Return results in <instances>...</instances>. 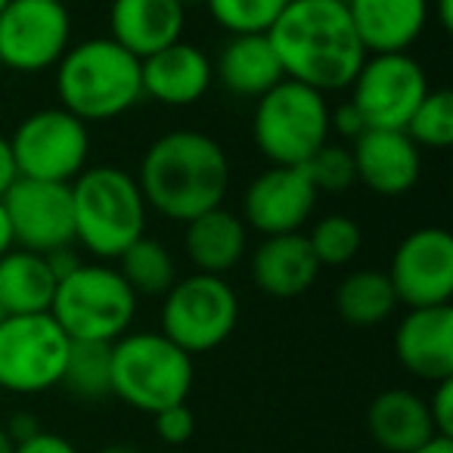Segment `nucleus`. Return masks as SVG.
<instances>
[{"label": "nucleus", "instance_id": "obj_18", "mask_svg": "<svg viewBox=\"0 0 453 453\" xmlns=\"http://www.w3.org/2000/svg\"><path fill=\"white\" fill-rule=\"evenodd\" d=\"M140 81H143V96L162 103V106L183 109L199 103L211 90L214 65L202 47L177 41V44L140 59Z\"/></svg>", "mask_w": 453, "mask_h": 453}, {"label": "nucleus", "instance_id": "obj_29", "mask_svg": "<svg viewBox=\"0 0 453 453\" xmlns=\"http://www.w3.org/2000/svg\"><path fill=\"white\" fill-rule=\"evenodd\" d=\"M311 242V252H314L317 265L320 267H345L351 265L360 255L364 246V234H360V224L348 214H323L311 234H304Z\"/></svg>", "mask_w": 453, "mask_h": 453}, {"label": "nucleus", "instance_id": "obj_43", "mask_svg": "<svg viewBox=\"0 0 453 453\" xmlns=\"http://www.w3.org/2000/svg\"><path fill=\"white\" fill-rule=\"evenodd\" d=\"M96 453H143V450H137V447H131V444H109Z\"/></svg>", "mask_w": 453, "mask_h": 453}, {"label": "nucleus", "instance_id": "obj_9", "mask_svg": "<svg viewBox=\"0 0 453 453\" xmlns=\"http://www.w3.org/2000/svg\"><path fill=\"white\" fill-rule=\"evenodd\" d=\"M72 339L53 314H16L0 320V391L44 395L57 388Z\"/></svg>", "mask_w": 453, "mask_h": 453}, {"label": "nucleus", "instance_id": "obj_39", "mask_svg": "<svg viewBox=\"0 0 453 453\" xmlns=\"http://www.w3.org/2000/svg\"><path fill=\"white\" fill-rule=\"evenodd\" d=\"M4 428H7V434L13 438V444H19V441H26V438H32V434L41 432L38 416H32V413H16V416H10V422Z\"/></svg>", "mask_w": 453, "mask_h": 453}, {"label": "nucleus", "instance_id": "obj_30", "mask_svg": "<svg viewBox=\"0 0 453 453\" xmlns=\"http://www.w3.org/2000/svg\"><path fill=\"white\" fill-rule=\"evenodd\" d=\"M407 137L419 150H447L453 143V94L447 88H432L407 121Z\"/></svg>", "mask_w": 453, "mask_h": 453}, {"label": "nucleus", "instance_id": "obj_33", "mask_svg": "<svg viewBox=\"0 0 453 453\" xmlns=\"http://www.w3.org/2000/svg\"><path fill=\"white\" fill-rule=\"evenodd\" d=\"M152 419H156V432L165 444H187L196 432V416L187 403H174V407L158 410Z\"/></svg>", "mask_w": 453, "mask_h": 453}, {"label": "nucleus", "instance_id": "obj_17", "mask_svg": "<svg viewBox=\"0 0 453 453\" xmlns=\"http://www.w3.org/2000/svg\"><path fill=\"white\" fill-rule=\"evenodd\" d=\"M357 183L376 196H403L416 187L422 174V150L407 131H379L366 127L351 146Z\"/></svg>", "mask_w": 453, "mask_h": 453}, {"label": "nucleus", "instance_id": "obj_34", "mask_svg": "<svg viewBox=\"0 0 453 453\" xmlns=\"http://www.w3.org/2000/svg\"><path fill=\"white\" fill-rule=\"evenodd\" d=\"M426 403H428V416H432L434 434L453 438V379L434 382V391Z\"/></svg>", "mask_w": 453, "mask_h": 453}, {"label": "nucleus", "instance_id": "obj_31", "mask_svg": "<svg viewBox=\"0 0 453 453\" xmlns=\"http://www.w3.org/2000/svg\"><path fill=\"white\" fill-rule=\"evenodd\" d=\"M226 35H267L289 0H202Z\"/></svg>", "mask_w": 453, "mask_h": 453}, {"label": "nucleus", "instance_id": "obj_12", "mask_svg": "<svg viewBox=\"0 0 453 453\" xmlns=\"http://www.w3.org/2000/svg\"><path fill=\"white\" fill-rule=\"evenodd\" d=\"M348 90L366 127L403 131L432 84L422 63L410 53H366Z\"/></svg>", "mask_w": 453, "mask_h": 453}, {"label": "nucleus", "instance_id": "obj_6", "mask_svg": "<svg viewBox=\"0 0 453 453\" xmlns=\"http://www.w3.org/2000/svg\"><path fill=\"white\" fill-rule=\"evenodd\" d=\"M53 320L63 326L72 342H119L131 333L137 317V296L125 283L119 267L106 261L78 265L69 277H63L53 292Z\"/></svg>", "mask_w": 453, "mask_h": 453}, {"label": "nucleus", "instance_id": "obj_2", "mask_svg": "<svg viewBox=\"0 0 453 453\" xmlns=\"http://www.w3.org/2000/svg\"><path fill=\"white\" fill-rule=\"evenodd\" d=\"M267 41L283 78L320 94L348 90L366 59L345 0H289Z\"/></svg>", "mask_w": 453, "mask_h": 453}, {"label": "nucleus", "instance_id": "obj_23", "mask_svg": "<svg viewBox=\"0 0 453 453\" xmlns=\"http://www.w3.org/2000/svg\"><path fill=\"white\" fill-rule=\"evenodd\" d=\"M211 65L214 81L240 100H258L283 81V69L267 35H230Z\"/></svg>", "mask_w": 453, "mask_h": 453}, {"label": "nucleus", "instance_id": "obj_16", "mask_svg": "<svg viewBox=\"0 0 453 453\" xmlns=\"http://www.w3.org/2000/svg\"><path fill=\"white\" fill-rule=\"evenodd\" d=\"M395 357L422 382L453 379V308H407L395 329Z\"/></svg>", "mask_w": 453, "mask_h": 453}, {"label": "nucleus", "instance_id": "obj_45", "mask_svg": "<svg viewBox=\"0 0 453 453\" xmlns=\"http://www.w3.org/2000/svg\"><path fill=\"white\" fill-rule=\"evenodd\" d=\"M180 4H183V7L189 10V7H196V4H202V0H180Z\"/></svg>", "mask_w": 453, "mask_h": 453}, {"label": "nucleus", "instance_id": "obj_42", "mask_svg": "<svg viewBox=\"0 0 453 453\" xmlns=\"http://www.w3.org/2000/svg\"><path fill=\"white\" fill-rule=\"evenodd\" d=\"M410 453H453V438L434 434V438H428L426 444H419L416 450H410Z\"/></svg>", "mask_w": 453, "mask_h": 453}, {"label": "nucleus", "instance_id": "obj_20", "mask_svg": "<svg viewBox=\"0 0 453 453\" xmlns=\"http://www.w3.org/2000/svg\"><path fill=\"white\" fill-rule=\"evenodd\" d=\"M366 53H410L428 28V0H345Z\"/></svg>", "mask_w": 453, "mask_h": 453}, {"label": "nucleus", "instance_id": "obj_32", "mask_svg": "<svg viewBox=\"0 0 453 453\" xmlns=\"http://www.w3.org/2000/svg\"><path fill=\"white\" fill-rule=\"evenodd\" d=\"M308 180L314 183L317 193H345L357 183V171H354L351 146H335L326 143L317 150L308 162L302 165Z\"/></svg>", "mask_w": 453, "mask_h": 453}, {"label": "nucleus", "instance_id": "obj_44", "mask_svg": "<svg viewBox=\"0 0 453 453\" xmlns=\"http://www.w3.org/2000/svg\"><path fill=\"white\" fill-rule=\"evenodd\" d=\"M16 450V444H13V438L7 434V428L0 426V453H13Z\"/></svg>", "mask_w": 453, "mask_h": 453}, {"label": "nucleus", "instance_id": "obj_7", "mask_svg": "<svg viewBox=\"0 0 453 453\" xmlns=\"http://www.w3.org/2000/svg\"><path fill=\"white\" fill-rule=\"evenodd\" d=\"M329 112L326 94L283 78L255 100L252 140L271 165L302 168L329 143Z\"/></svg>", "mask_w": 453, "mask_h": 453}, {"label": "nucleus", "instance_id": "obj_19", "mask_svg": "<svg viewBox=\"0 0 453 453\" xmlns=\"http://www.w3.org/2000/svg\"><path fill=\"white\" fill-rule=\"evenodd\" d=\"M187 7L180 0H112L109 4V38L137 59L183 41Z\"/></svg>", "mask_w": 453, "mask_h": 453}, {"label": "nucleus", "instance_id": "obj_24", "mask_svg": "<svg viewBox=\"0 0 453 453\" xmlns=\"http://www.w3.org/2000/svg\"><path fill=\"white\" fill-rule=\"evenodd\" d=\"M366 432L388 453L416 450L428 438H434L426 397L410 388H388L376 395L366 410Z\"/></svg>", "mask_w": 453, "mask_h": 453}, {"label": "nucleus", "instance_id": "obj_28", "mask_svg": "<svg viewBox=\"0 0 453 453\" xmlns=\"http://www.w3.org/2000/svg\"><path fill=\"white\" fill-rule=\"evenodd\" d=\"M59 385L78 401H103L112 395V345L72 342Z\"/></svg>", "mask_w": 453, "mask_h": 453}, {"label": "nucleus", "instance_id": "obj_1", "mask_svg": "<svg viewBox=\"0 0 453 453\" xmlns=\"http://www.w3.org/2000/svg\"><path fill=\"white\" fill-rule=\"evenodd\" d=\"M134 177L150 211L162 214L165 220L189 224L199 214L224 205L234 168L226 150L211 134L177 127L146 146Z\"/></svg>", "mask_w": 453, "mask_h": 453}, {"label": "nucleus", "instance_id": "obj_35", "mask_svg": "<svg viewBox=\"0 0 453 453\" xmlns=\"http://www.w3.org/2000/svg\"><path fill=\"white\" fill-rule=\"evenodd\" d=\"M329 127H333L335 134H342L345 140H357L360 134L366 131V121H364V115L354 109V103L348 100L329 112Z\"/></svg>", "mask_w": 453, "mask_h": 453}, {"label": "nucleus", "instance_id": "obj_40", "mask_svg": "<svg viewBox=\"0 0 453 453\" xmlns=\"http://www.w3.org/2000/svg\"><path fill=\"white\" fill-rule=\"evenodd\" d=\"M428 10H432V19L441 26V32H450L453 28V0H428Z\"/></svg>", "mask_w": 453, "mask_h": 453}, {"label": "nucleus", "instance_id": "obj_46", "mask_svg": "<svg viewBox=\"0 0 453 453\" xmlns=\"http://www.w3.org/2000/svg\"><path fill=\"white\" fill-rule=\"evenodd\" d=\"M7 4H10V0H0V10H4V7H7Z\"/></svg>", "mask_w": 453, "mask_h": 453}, {"label": "nucleus", "instance_id": "obj_41", "mask_svg": "<svg viewBox=\"0 0 453 453\" xmlns=\"http://www.w3.org/2000/svg\"><path fill=\"white\" fill-rule=\"evenodd\" d=\"M10 249H16V240H13V226H10L7 208H4V202H0V258H4V255H7Z\"/></svg>", "mask_w": 453, "mask_h": 453}, {"label": "nucleus", "instance_id": "obj_49", "mask_svg": "<svg viewBox=\"0 0 453 453\" xmlns=\"http://www.w3.org/2000/svg\"><path fill=\"white\" fill-rule=\"evenodd\" d=\"M0 395H4V391H0Z\"/></svg>", "mask_w": 453, "mask_h": 453}, {"label": "nucleus", "instance_id": "obj_38", "mask_svg": "<svg viewBox=\"0 0 453 453\" xmlns=\"http://www.w3.org/2000/svg\"><path fill=\"white\" fill-rule=\"evenodd\" d=\"M44 258H47V265H50V271H53V277H57V283H59L63 277H69V273L75 271L78 265H81V255H78V249H75V246L57 249V252L44 255Z\"/></svg>", "mask_w": 453, "mask_h": 453}, {"label": "nucleus", "instance_id": "obj_21", "mask_svg": "<svg viewBox=\"0 0 453 453\" xmlns=\"http://www.w3.org/2000/svg\"><path fill=\"white\" fill-rule=\"evenodd\" d=\"M252 283L271 298H298L317 283L320 265H317L311 242L304 234H280L265 236L249 258Z\"/></svg>", "mask_w": 453, "mask_h": 453}, {"label": "nucleus", "instance_id": "obj_26", "mask_svg": "<svg viewBox=\"0 0 453 453\" xmlns=\"http://www.w3.org/2000/svg\"><path fill=\"white\" fill-rule=\"evenodd\" d=\"M339 317L351 326H379L397 311V296L382 271H354L335 289Z\"/></svg>", "mask_w": 453, "mask_h": 453}, {"label": "nucleus", "instance_id": "obj_11", "mask_svg": "<svg viewBox=\"0 0 453 453\" xmlns=\"http://www.w3.org/2000/svg\"><path fill=\"white\" fill-rule=\"evenodd\" d=\"M72 41V13L63 0H10L0 10V63L19 75L57 69Z\"/></svg>", "mask_w": 453, "mask_h": 453}, {"label": "nucleus", "instance_id": "obj_4", "mask_svg": "<svg viewBox=\"0 0 453 453\" xmlns=\"http://www.w3.org/2000/svg\"><path fill=\"white\" fill-rule=\"evenodd\" d=\"M69 187L75 246L96 261H119L140 236H146L150 208L131 171L119 165H88Z\"/></svg>", "mask_w": 453, "mask_h": 453}, {"label": "nucleus", "instance_id": "obj_36", "mask_svg": "<svg viewBox=\"0 0 453 453\" xmlns=\"http://www.w3.org/2000/svg\"><path fill=\"white\" fill-rule=\"evenodd\" d=\"M13 453H78L72 441H65L63 434H53V432H38L32 438L19 441Z\"/></svg>", "mask_w": 453, "mask_h": 453}, {"label": "nucleus", "instance_id": "obj_48", "mask_svg": "<svg viewBox=\"0 0 453 453\" xmlns=\"http://www.w3.org/2000/svg\"><path fill=\"white\" fill-rule=\"evenodd\" d=\"M0 75H4V63H0Z\"/></svg>", "mask_w": 453, "mask_h": 453}, {"label": "nucleus", "instance_id": "obj_13", "mask_svg": "<svg viewBox=\"0 0 453 453\" xmlns=\"http://www.w3.org/2000/svg\"><path fill=\"white\" fill-rule=\"evenodd\" d=\"M397 304L434 308L453 296V236L444 226H419L397 242L385 271Z\"/></svg>", "mask_w": 453, "mask_h": 453}, {"label": "nucleus", "instance_id": "obj_15", "mask_svg": "<svg viewBox=\"0 0 453 453\" xmlns=\"http://www.w3.org/2000/svg\"><path fill=\"white\" fill-rule=\"evenodd\" d=\"M320 193L308 180L304 168H283L271 165L261 171L242 193V224L261 236L302 234L311 220Z\"/></svg>", "mask_w": 453, "mask_h": 453}, {"label": "nucleus", "instance_id": "obj_22", "mask_svg": "<svg viewBox=\"0 0 453 453\" xmlns=\"http://www.w3.org/2000/svg\"><path fill=\"white\" fill-rule=\"evenodd\" d=\"M183 249L196 273H214L224 277L234 271L249 252V226L242 224L240 211L218 205L199 214L183 230Z\"/></svg>", "mask_w": 453, "mask_h": 453}, {"label": "nucleus", "instance_id": "obj_10", "mask_svg": "<svg viewBox=\"0 0 453 453\" xmlns=\"http://www.w3.org/2000/svg\"><path fill=\"white\" fill-rule=\"evenodd\" d=\"M13 158L19 177L47 183H72L90 162V131L63 106H47L16 125Z\"/></svg>", "mask_w": 453, "mask_h": 453}, {"label": "nucleus", "instance_id": "obj_37", "mask_svg": "<svg viewBox=\"0 0 453 453\" xmlns=\"http://www.w3.org/2000/svg\"><path fill=\"white\" fill-rule=\"evenodd\" d=\"M19 180V171H16L13 146H10L7 134H0V199L10 193V187Z\"/></svg>", "mask_w": 453, "mask_h": 453}, {"label": "nucleus", "instance_id": "obj_47", "mask_svg": "<svg viewBox=\"0 0 453 453\" xmlns=\"http://www.w3.org/2000/svg\"><path fill=\"white\" fill-rule=\"evenodd\" d=\"M4 317H7V314H4V311H0V320H4Z\"/></svg>", "mask_w": 453, "mask_h": 453}, {"label": "nucleus", "instance_id": "obj_27", "mask_svg": "<svg viewBox=\"0 0 453 453\" xmlns=\"http://www.w3.org/2000/svg\"><path fill=\"white\" fill-rule=\"evenodd\" d=\"M119 273L134 289V296H165L177 283V261L162 240L140 236L119 258Z\"/></svg>", "mask_w": 453, "mask_h": 453}, {"label": "nucleus", "instance_id": "obj_3", "mask_svg": "<svg viewBox=\"0 0 453 453\" xmlns=\"http://www.w3.org/2000/svg\"><path fill=\"white\" fill-rule=\"evenodd\" d=\"M57 96L84 125L121 119L143 100L140 59L109 35L78 41L57 63Z\"/></svg>", "mask_w": 453, "mask_h": 453}, {"label": "nucleus", "instance_id": "obj_14", "mask_svg": "<svg viewBox=\"0 0 453 453\" xmlns=\"http://www.w3.org/2000/svg\"><path fill=\"white\" fill-rule=\"evenodd\" d=\"M0 202L7 208L16 249L50 255L57 249L75 246V211H72L69 183L19 177Z\"/></svg>", "mask_w": 453, "mask_h": 453}, {"label": "nucleus", "instance_id": "obj_25", "mask_svg": "<svg viewBox=\"0 0 453 453\" xmlns=\"http://www.w3.org/2000/svg\"><path fill=\"white\" fill-rule=\"evenodd\" d=\"M57 292V277L44 255L28 249H10L0 258V311L16 314H47Z\"/></svg>", "mask_w": 453, "mask_h": 453}, {"label": "nucleus", "instance_id": "obj_5", "mask_svg": "<svg viewBox=\"0 0 453 453\" xmlns=\"http://www.w3.org/2000/svg\"><path fill=\"white\" fill-rule=\"evenodd\" d=\"M193 376V357L162 333L143 329L112 342V395L140 413L187 403Z\"/></svg>", "mask_w": 453, "mask_h": 453}, {"label": "nucleus", "instance_id": "obj_8", "mask_svg": "<svg viewBox=\"0 0 453 453\" xmlns=\"http://www.w3.org/2000/svg\"><path fill=\"white\" fill-rule=\"evenodd\" d=\"M240 323V296L224 277L189 273L162 296V329L165 339L180 351L205 354L224 345Z\"/></svg>", "mask_w": 453, "mask_h": 453}]
</instances>
